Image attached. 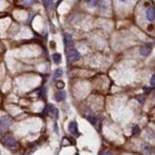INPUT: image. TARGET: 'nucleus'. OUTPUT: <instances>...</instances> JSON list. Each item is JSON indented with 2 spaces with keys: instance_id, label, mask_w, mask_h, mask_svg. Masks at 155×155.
<instances>
[{
  "instance_id": "obj_1",
  "label": "nucleus",
  "mask_w": 155,
  "mask_h": 155,
  "mask_svg": "<svg viewBox=\"0 0 155 155\" xmlns=\"http://www.w3.org/2000/svg\"><path fill=\"white\" fill-rule=\"evenodd\" d=\"M2 144H3L6 147H9V148H11V149H13L17 146L16 140H15L14 137L11 136V135L5 136L3 139H2Z\"/></svg>"
},
{
  "instance_id": "obj_2",
  "label": "nucleus",
  "mask_w": 155,
  "mask_h": 155,
  "mask_svg": "<svg viewBox=\"0 0 155 155\" xmlns=\"http://www.w3.org/2000/svg\"><path fill=\"white\" fill-rule=\"evenodd\" d=\"M80 55L77 50H75V49H70V50H69L68 55H67V58L69 62L77 61L80 59Z\"/></svg>"
},
{
  "instance_id": "obj_3",
  "label": "nucleus",
  "mask_w": 155,
  "mask_h": 155,
  "mask_svg": "<svg viewBox=\"0 0 155 155\" xmlns=\"http://www.w3.org/2000/svg\"><path fill=\"white\" fill-rule=\"evenodd\" d=\"M12 124V120L8 116H3L0 118V129L3 132L7 128H9Z\"/></svg>"
},
{
  "instance_id": "obj_4",
  "label": "nucleus",
  "mask_w": 155,
  "mask_h": 155,
  "mask_svg": "<svg viewBox=\"0 0 155 155\" xmlns=\"http://www.w3.org/2000/svg\"><path fill=\"white\" fill-rule=\"evenodd\" d=\"M46 109H47V112H48L49 114H51V116H55V117L58 116V110L56 109L53 105L49 104Z\"/></svg>"
},
{
  "instance_id": "obj_5",
  "label": "nucleus",
  "mask_w": 155,
  "mask_h": 155,
  "mask_svg": "<svg viewBox=\"0 0 155 155\" xmlns=\"http://www.w3.org/2000/svg\"><path fill=\"white\" fill-rule=\"evenodd\" d=\"M64 42H65L66 47H68V48H72V47H74V40H73V37L71 34H69V33L64 34Z\"/></svg>"
},
{
  "instance_id": "obj_6",
  "label": "nucleus",
  "mask_w": 155,
  "mask_h": 155,
  "mask_svg": "<svg viewBox=\"0 0 155 155\" xmlns=\"http://www.w3.org/2000/svg\"><path fill=\"white\" fill-rule=\"evenodd\" d=\"M151 51H152V49L150 46H144L140 49V53H141L142 56H148L150 55Z\"/></svg>"
},
{
  "instance_id": "obj_7",
  "label": "nucleus",
  "mask_w": 155,
  "mask_h": 155,
  "mask_svg": "<svg viewBox=\"0 0 155 155\" xmlns=\"http://www.w3.org/2000/svg\"><path fill=\"white\" fill-rule=\"evenodd\" d=\"M68 129H69V132H70L71 134H73V135H78V125H77V123H76L75 121L71 122V123L69 124Z\"/></svg>"
},
{
  "instance_id": "obj_8",
  "label": "nucleus",
  "mask_w": 155,
  "mask_h": 155,
  "mask_svg": "<svg viewBox=\"0 0 155 155\" xmlns=\"http://www.w3.org/2000/svg\"><path fill=\"white\" fill-rule=\"evenodd\" d=\"M55 98L56 101H58V102L64 101V100L66 99V92H65V91H58V92L55 95Z\"/></svg>"
},
{
  "instance_id": "obj_9",
  "label": "nucleus",
  "mask_w": 155,
  "mask_h": 155,
  "mask_svg": "<svg viewBox=\"0 0 155 155\" xmlns=\"http://www.w3.org/2000/svg\"><path fill=\"white\" fill-rule=\"evenodd\" d=\"M146 19H148V21H152L154 19V11H153V9H152V8L147 9V11H146Z\"/></svg>"
},
{
  "instance_id": "obj_10",
  "label": "nucleus",
  "mask_w": 155,
  "mask_h": 155,
  "mask_svg": "<svg viewBox=\"0 0 155 155\" xmlns=\"http://www.w3.org/2000/svg\"><path fill=\"white\" fill-rule=\"evenodd\" d=\"M62 75H63V71L61 69H57V70H55V74H53V80H57L58 78L62 77Z\"/></svg>"
},
{
  "instance_id": "obj_11",
  "label": "nucleus",
  "mask_w": 155,
  "mask_h": 155,
  "mask_svg": "<svg viewBox=\"0 0 155 155\" xmlns=\"http://www.w3.org/2000/svg\"><path fill=\"white\" fill-rule=\"evenodd\" d=\"M53 59L55 63H59L61 61V55H60V53H53Z\"/></svg>"
},
{
  "instance_id": "obj_12",
  "label": "nucleus",
  "mask_w": 155,
  "mask_h": 155,
  "mask_svg": "<svg viewBox=\"0 0 155 155\" xmlns=\"http://www.w3.org/2000/svg\"><path fill=\"white\" fill-rule=\"evenodd\" d=\"M86 118H87L88 121H89L90 123L93 124V125H95V124H96V122H97V118H96L95 116H92V115H88Z\"/></svg>"
},
{
  "instance_id": "obj_13",
  "label": "nucleus",
  "mask_w": 155,
  "mask_h": 155,
  "mask_svg": "<svg viewBox=\"0 0 155 155\" xmlns=\"http://www.w3.org/2000/svg\"><path fill=\"white\" fill-rule=\"evenodd\" d=\"M139 132H140V128L138 125H135L134 127H133V130H132V135L133 136H136V135L139 134Z\"/></svg>"
},
{
  "instance_id": "obj_14",
  "label": "nucleus",
  "mask_w": 155,
  "mask_h": 155,
  "mask_svg": "<svg viewBox=\"0 0 155 155\" xmlns=\"http://www.w3.org/2000/svg\"><path fill=\"white\" fill-rule=\"evenodd\" d=\"M45 95H46V89H45V88H42V91L39 92V96L42 97V98H44V97H45Z\"/></svg>"
},
{
  "instance_id": "obj_15",
  "label": "nucleus",
  "mask_w": 155,
  "mask_h": 155,
  "mask_svg": "<svg viewBox=\"0 0 155 155\" xmlns=\"http://www.w3.org/2000/svg\"><path fill=\"white\" fill-rule=\"evenodd\" d=\"M137 99H138V101H139V103L141 102L142 104V103L144 102V96H142V95H141V96H138Z\"/></svg>"
},
{
  "instance_id": "obj_16",
  "label": "nucleus",
  "mask_w": 155,
  "mask_h": 155,
  "mask_svg": "<svg viewBox=\"0 0 155 155\" xmlns=\"http://www.w3.org/2000/svg\"><path fill=\"white\" fill-rule=\"evenodd\" d=\"M57 87L58 88H63L64 87V82H57Z\"/></svg>"
},
{
  "instance_id": "obj_17",
  "label": "nucleus",
  "mask_w": 155,
  "mask_h": 155,
  "mask_svg": "<svg viewBox=\"0 0 155 155\" xmlns=\"http://www.w3.org/2000/svg\"><path fill=\"white\" fill-rule=\"evenodd\" d=\"M101 155H112V152H110V151H109V150H106V151L103 152V153L101 154Z\"/></svg>"
},
{
  "instance_id": "obj_18",
  "label": "nucleus",
  "mask_w": 155,
  "mask_h": 155,
  "mask_svg": "<svg viewBox=\"0 0 155 155\" xmlns=\"http://www.w3.org/2000/svg\"><path fill=\"white\" fill-rule=\"evenodd\" d=\"M154 78H155V76L153 75L151 77V80H150V83H151V86H153L154 85Z\"/></svg>"
},
{
  "instance_id": "obj_19",
  "label": "nucleus",
  "mask_w": 155,
  "mask_h": 155,
  "mask_svg": "<svg viewBox=\"0 0 155 155\" xmlns=\"http://www.w3.org/2000/svg\"><path fill=\"white\" fill-rule=\"evenodd\" d=\"M152 90V88H146V87H144V93H146V92H150Z\"/></svg>"
},
{
  "instance_id": "obj_20",
  "label": "nucleus",
  "mask_w": 155,
  "mask_h": 155,
  "mask_svg": "<svg viewBox=\"0 0 155 155\" xmlns=\"http://www.w3.org/2000/svg\"><path fill=\"white\" fill-rule=\"evenodd\" d=\"M34 2H23V4L24 5H31V4H33Z\"/></svg>"
},
{
  "instance_id": "obj_21",
  "label": "nucleus",
  "mask_w": 155,
  "mask_h": 155,
  "mask_svg": "<svg viewBox=\"0 0 155 155\" xmlns=\"http://www.w3.org/2000/svg\"><path fill=\"white\" fill-rule=\"evenodd\" d=\"M89 4L90 5H96L97 4V1H91V2H89Z\"/></svg>"
}]
</instances>
